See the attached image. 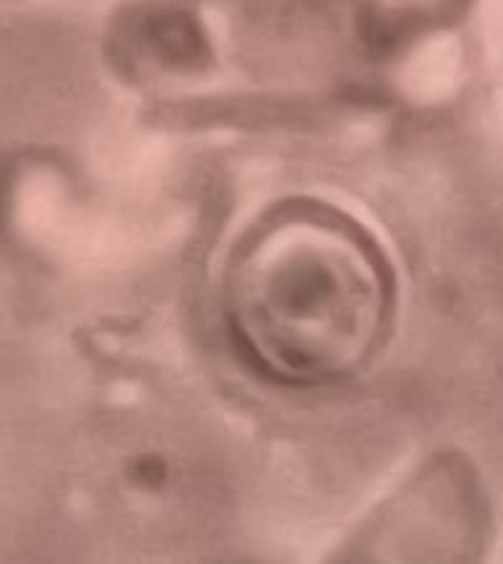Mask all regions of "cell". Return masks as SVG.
<instances>
[{
	"mask_svg": "<svg viewBox=\"0 0 503 564\" xmlns=\"http://www.w3.org/2000/svg\"><path fill=\"white\" fill-rule=\"evenodd\" d=\"M229 326L247 359L286 382H330L379 347L392 280L371 238L318 206H289L242 241L227 276Z\"/></svg>",
	"mask_w": 503,
	"mask_h": 564,
	"instance_id": "cell-1",
	"label": "cell"
}]
</instances>
